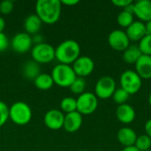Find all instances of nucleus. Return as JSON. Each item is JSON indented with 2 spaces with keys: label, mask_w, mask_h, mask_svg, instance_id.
<instances>
[{
  "label": "nucleus",
  "mask_w": 151,
  "mask_h": 151,
  "mask_svg": "<svg viewBox=\"0 0 151 151\" xmlns=\"http://www.w3.org/2000/svg\"><path fill=\"white\" fill-rule=\"evenodd\" d=\"M134 146L140 151H147L151 150V138L147 134H142L137 137Z\"/></svg>",
  "instance_id": "26"
},
{
  "label": "nucleus",
  "mask_w": 151,
  "mask_h": 151,
  "mask_svg": "<svg viewBox=\"0 0 151 151\" xmlns=\"http://www.w3.org/2000/svg\"><path fill=\"white\" fill-rule=\"evenodd\" d=\"M134 15H135L140 21L148 22L151 20V1L139 0L134 3Z\"/></svg>",
  "instance_id": "13"
},
{
  "label": "nucleus",
  "mask_w": 151,
  "mask_h": 151,
  "mask_svg": "<svg viewBox=\"0 0 151 151\" xmlns=\"http://www.w3.org/2000/svg\"><path fill=\"white\" fill-rule=\"evenodd\" d=\"M148 101H149V104H150V107H151V91H150V94H149Z\"/></svg>",
  "instance_id": "39"
},
{
  "label": "nucleus",
  "mask_w": 151,
  "mask_h": 151,
  "mask_svg": "<svg viewBox=\"0 0 151 151\" xmlns=\"http://www.w3.org/2000/svg\"><path fill=\"white\" fill-rule=\"evenodd\" d=\"M145 27H146V33H147V35H151V20L145 23Z\"/></svg>",
  "instance_id": "37"
},
{
  "label": "nucleus",
  "mask_w": 151,
  "mask_h": 151,
  "mask_svg": "<svg viewBox=\"0 0 151 151\" xmlns=\"http://www.w3.org/2000/svg\"><path fill=\"white\" fill-rule=\"evenodd\" d=\"M65 115L64 113L57 109H51L48 111L43 118L45 126L50 130H59L64 126Z\"/></svg>",
  "instance_id": "12"
},
{
  "label": "nucleus",
  "mask_w": 151,
  "mask_h": 151,
  "mask_svg": "<svg viewBox=\"0 0 151 151\" xmlns=\"http://www.w3.org/2000/svg\"><path fill=\"white\" fill-rule=\"evenodd\" d=\"M4 27H5V20L2 16H0V33L4 32Z\"/></svg>",
  "instance_id": "36"
},
{
  "label": "nucleus",
  "mask_w": 151,
  "mask_h": 151,
  "mask_svg": "<svg viewBox=\"0 0 151 151\" xmlns=\"http://www.w3.org/2000/svg\"><path fill=\"white\" fill-rule=\"evenodd\" d=\"M9 40L7 35L2 32L0 33V52H4L7 50V48L9 47Z\"/></svg>",
  "instance_id": "31"
},
{
  "label": "nucleus",
  "mask_w": 151,
  "mask_h": 151,
  "mask_svg": "<svg viewBox=\"0 0 151 151\" xmlns=\"http://www.w3.org/2000/svg\"><path fill=\"white\" fill-rule=\"evenodd\" d=\"M62 4L60 0H38L35 3V14L42 23L55 24L61 14Z\"/></svg>",
  "instance_id": "1"
},
{
  "label": "nucleus",
  "mask_w": 151,
  "mask_h": 151,
  "mask_svg": "<svg viewBox=\"0 0 151 151\" xmlns=\"http://www.w3.org/2000/svg\"><path fill=\"white\" fill-rule=\"evenodd\" d=\"M145 132L146 134L151 138V119H150L149 120H147V122L145 123Z\"/></svg>",
  "instance_id": "34"
},
{
  "label": "nucleus",
  "mask_w": 151,
  "mask_h": 151,
  "mask_svg": "<svg viewBox=\"0 0 151 151\" xmlns=\"http://www.w3.org/2000/svg\"><path fill=\"white\" fill-rule=\"evenodd\" d=\"M142 52L138 47V45H134V44H132V45H129L124 51H123V60L131 65V64H135L138 59L141 58L142 56Z\"/></svg>",
  "instance_id": "20"
},
{
  "label": "nucleus",
  "mask_w": 151,
  "mask_h": 151,
  "mask_svg": "<svg viewBox=\"0 0 151 151\" xmlns=\"http://www.w3.org/2000/svg\"><path fill=\"white\" fill-rule=\"evenodd\" d=\"M31 57L38 64L50 63L55 58V48L47 42L35 44L31 49Z\"/></svg>",
  "instance_id": "6"
},
{
  "label": "nucleus",
  "mask_w": 151,
  "mask_h": 151,
  "mask_svg": "<svg viewBox=\"0 0 151 151\" xmlns=\"http://www.w3.org/2000/svg\"><path fill=\"white\" fill-rule=\"evenodd\" d=\"M41 68L38 63L34 60L27 61L23 66V75L25 78L29 80H35L41 73Z\"/></svg>",
  "instance_id": "21"
},
{
  "label": "nucleus",
  "mask_w": 151,
  "mask_h": 151,
  "mask_svg": "<svg viewBox=\"0 0 151 151\" xmlns=\"http://www.w3.org/2000/svg\"><path fill=\"white\" fill-rule=\"evenodd\" d=\"M79 0H62L61 4H65V5H68V6H73L77 4H79Z\"/></svg>",
  "instance_id": "35"
},
{
  "label": "nucleus",
  "mask_w": 151,
  "mask_h": 151,
  "mask_svg": "<svg viewBox=\"0 0 151 151\" xmlns=\"http://www.w3.org/2000/svg\"><path fill=\"white\" fill-rule=\"evenodd\" d=\"M61 111L65 113H71L77 111V102L76 99L71 96L64 97L60 102Z\"/></svg>",
  "instance_id": "23"
},
{
  "label": "nucleus",
  "mask_w": 151,
  "mask_h": 151,
  "mask_svg": "<svg viewBox=\"0 0 151 151\" xmlns=\"http://www.w3.org/2000/svg\"><path fill=\"white\" fill-rule=\"evenodd\" d=\"M32 40H33V42H35V44H39V43L44 42H43V37L42 36V35H39V34L34 35V36L32 37Z\"/></svg>",
  "instance_id": "33"
},
{
  "label": "nucleus",
  "mask_w": 151,
  "mask_h": 151,
  "mask_svg": "<svg viewBox=\"0 0 151 151\" xmlns=\"http://www.w3.org/2000/svg\"><path fill=\"white\" fill-rule=\"evenodd\" d=\"M32 36L26 32H19L16 34L11 41V46L12 50L15 52L20 54L30 50L32 49Z\"/></svg>",
  "instance_id": "10"
},
{
  "label": "nucleus",
  "mask_w": 151,
  "mask_h": 151,
  "mask_svg": "<svg viewBox=\"0 0 151 151\" xmlns=\"http://www.w3.org/2000/svg\"><path fill=\"white\" fill-rule=\"evenodd\" d=\"M147 151H151V150H147Z\"/></svg>",
  "instance_id": "40"
},
{
  "label": "nucleus",
  "mask_w": 151,
  "mask_h": 151,
  "mask_svg": "<svg viewBox=\"0 0 151 151\" xmlns=\"http://www.w3.org/2000/svg\"><path fill=\"white\" fill-rule=\"evenodd\" d=\"M135 72L137 74L144 80L151 78V56L142 55L138 61L134 64Z\"/></svg>",
  "instance_id": "17"
},
{
  "label": "nucleus",
  "mask_w": 151,
  "mask_h": 151,
  "mask_svg": "<svg viewBox=\"0 0 151 151\" xmlns=\"http://www.w3.org/2000/svg\"><path fill=\"white\" fill-rule=\"evenodd\" d=\"M82 151H86V150H82Z\"/></svg>",
  "instance_id": "41"
},
{
  "label": "nucleus",
  "mask_w": 151,
  "mask_h": 151,
  "mask_svg": "<svg viewBox=\"0 0 151 151\" xmlns=\"http://www.w3.org/2000/svg\"><path fill=\"white\" fill-rule=\"evenodd\" d=\"M42 20L36 14L28 15L24 21V28L28 35H35L42 27Z\"/></svg>",
  "instance_id": "19"
},
{
  "label": "nucleus",
  "mask_w": 151,
  "mask_h": 151,
  "mask_svg": "<svg viewBox=\"0 0 151 151\" xmlns=\"http://www.w3.org/2000/svg\"><path fill=\"white\" fill-rule=\"evenodd\" d=\"M129 96H130V95L121 88H117L112 95L113 101L116 104H118L119 105L123 104H127V101L128 100Z\"/></svg>",
  "instance_id": "27"
},
{
  "label": "nucleus",
  "mask_w": 151,
  "mask_h": 151,
  "mask_svg": "<svg viewBox=\"0 0 151 151\" xmlns=\"http://www.w3.org/2000/svg\"><path fill=\"white\" fill-rule=\"evenodd\" d=\"M131 3H133L132 0H113L112 4L118 7H121L123 9H125L128 4H130Z\"/></svg>",
  "instance_id": "32"
},
{
  "label": "nucleus",
  "mask_w": 151,
  "mask_h": 151,
  "mask_svg": "<svg viewBox=\"0 0 151 151\" xmlns=\"http://www.w3.org/2000/svg\"><path fill=\"white\" fill-rule=\"evenodd\" d=\"M51 77L54 84L61 88H69L77 78L72 65L65 64L56 65L51 71Z\"/></svg>",
  "instance_id": "3"
},
{
  "label": "nucleus",
  "mask_w": 151,
  "mask_h": 151,
  "mask_svg": "<svg viewBox=\"0 0 151 151\" xmlns=\"http://www.w3.org/2000/svg\"><path fill=\"white\" fill-rule=\"evenodd\" d=\"M125 32L130 42H140L147 35L145 23L140 20L134 21Z\"/></svg>",
  "instance_id": "14"
},
{
  "label": "nucleus",
  "mask_w": 151,
  "mask_h": 151,
  "mask_svg": "<svg viewBox=\"0 0 151 151\" xmlns=\"http://www.w3.org/2000/svg\"><path fill=\"white\" fill-rule=\"evenodd\" d=\"M14 8V4L12 0H4L0 3V12L2 14L7 15L12 12Z\"/></svg>",
  "instance_id": "30"
},
{
  "label": "nucleus",
  "mask_w": 151,
  "mask_h": 151,
  "mask_svg": "<svg viewBox=\"0 0 151 151\" xmlns=\"http://www.w3.org/2000/svg\"><path fill=\"white\" fill-rule=\"evenodd\" d=\"M137 137L138 136L135 131L130 127H122L117 134V139L119 143L124 146V148L134 146Z\"/></svg>",
  "instance_id": "18"
},
{
  "label": "nucleus",
  "mask_w": 151,
  "mask_h": 151,
  "mask_svg": "<svg viewBox=\"0 0 151 151\" xmlns=\"http://www.w3.org/2000/svg\"><path fill=\"white\" fill-rule=\"evenodd\" d=\"M9 119L16 125L25 126L32 119V110L25 102H15L9 107Z\"/></svg>",
  "instance_id": "4"
},
{
  "label": "nucleus",
  "mask_w": 151,
  "mask_h": 151,
  "mask_svg": "<svg viewBox=\"0 0 151 151\" xmlns=\"http://www.w3.org/2000/svg\"><path fill=\"white\" fill-rule=\"evenodd\" d=\"M77 111L81 115H90L96 111L98 106V98L94 93L84 92L78 96Z\"/></svg>",
  "instance_id": "7"
},
{
  "label": "nucleus",
  "mask_w": 151,
  "mask_h": 151,
  "mask_svg": "<svg viewBox=\"0 0 151 151\" xmlns=\"http://www.w3.org/2000/svg\"><path fill=\"white\" fill-rule=\"evenodd\" d=\"M138 47L142 55L151 56V35H146L139 42Z\"/></svg>",
  "instance_id": "28"
},
{
  "label": "nucleus",
  "mask_w": 151,
  "mask_h": 151,
  "mask_svg": "<svg viewBox=\"0 0 151 151\" xmlns=\"http://www.w3.org/2000/svg\"><path fill=\"white\" fill-rule=\"evenodd\" d=\"M134 21V14L130 13L125 10L121 11L117 17V22L122 27L127 28Z\"/></svg>",
  "instance_id": "24"
},
{
  "label": "nucleus",
  "mask_w": 151,
  "mask_h": 151,
  "mask_svg": "<svg viewBox=\"0 0 151 151\" xmlns=\"http://www.w3.org/2000/svg\"><path fill=\"white\" fill-rule=\"evenodd\" d=\"M108 43L113 50L117 51H124L130 45V40L125 31L116 29L109 34Z\"/></svg>",
  "instance_id": "11"
},
{
  "label": "nucleus",
  "mask_w": 151,
  "mask_h": 151,
  "mask_svg": "<svg viewBox=\"0 0 151 151\" xmlns=\"http://www.w3.org/2000/svg\"><path fill=\"white\" fill-rule=\"evenodd\" d=\"M135 111L128 104H123L117 107L116 109V117L119 122L123 124H130L135 119Z\"/></svg>",
  "instance_id": "16"
},
{
  "label": "nucleus",
  "mask_w": 151,
  "mask_h": 151,
  "mask_svg": "<svg viewBox=\"0 0 151 151\" xmlns=\"http://www.w3.org/2000/svg\"><path fill=\"white\" fill-rule=\"evenodd\" d=\"M122 151H140L134 145V146H130V147H125Z\"/></svg>",
  "instance_id": "38"
},
{
  "label": "nucleus",
  "mask_w": 151,
  "mask_h": 151,
  "mask_svg": "<svg viewBox=\"0 0 151 151\" xmlns=\"http://www.w3.org/2000/svg\"><path fill=\"white\" fill-rule=\"evenodd\" d=\"M117 89L116 81L111 76L101 77L95 86V95L100 99H108Z\"/></svg>",
  "instance_id": "8"
},
{
  "label": "nucleus",
  "mask_w": 151,
  "mask_h": 151,
  "mask_svg": "<svg viewBox=\"0 0 151 151\" xmlns=\"http://www.w3.org/2000/svg\"><path fill=\"white\" fill-rule=\"evenodd\" d=\"M82 125V115L77 111L67 113L65 115L64 119V129L68 133L77 132Z\"/></svg>",
  "instance_id": "15"
},
{
  "label": "nucleus",
  "mask_w": 151,
  "mask_h": 151,
  "mask_svg": "<svg viewBox=\"0 0 151 151\" xmlns=\"http://www.w3.org/2000/svg\"><path fill=\"white\" fill-rule=\"evenodd\" d=\"M35 86L41 90H48L51 88L54 85L53 79L50 74L49 73H40L35 80H34Z\"/></svg>",
  "instance_id": "22"
},
{
  "label": "nucleus",
  "mask_w": 151,
  "mask_h": 151,
  "mask_svg": "<svg viewBox=\"0 0 151 151\" xmlns=\"http://www.w3.org/2000/svg\"><path fill=\"white\" fill-rule=\"evenodd\" d=\"M77 77L84 78L91 74L95 69L93 59L88 56H80L72 65Z\"/></svg>",
  "instance_id": "9"
},
{
  "label": "nucleus",
  "mask_w": 151,
  "mask_h": 151,
  "mask_svg": "<svg viewBox=\"0 0 151 151\" xmlns=\"http://www.w3.org/2000/svg\"><path fill=\"white\" fill-rule=\"evenodd\" d=\"M9 119V107L0 100V127H2Z\"/></svg>",
  "instance_id": "29"
},
{
  "label": "nucleus",
  "mask_w": 151,
  "mask_h": 151,
  "mask_svg": "<svg viewBox=\"0 0 151 151\" xmlns=\"http://www.w3.org/2000/svg\"><path fill=\"white\" fill-rule=\"evenodd\" d=\"M119 82L121 88L126 90L129 95H134L140 91L142 84V79L135 71L126 70L120 75Z\"/></svg>",
  "instance_id": "5"
},
{
  "label": "nucleus",
  "mask_w": 151,
  "mask_h": 151,
  "mask_svg": "<svg viewBox=\"0 0 151 151\" xmlns=\"http://www.w3.org/2000/svg\"><path fill=\"white\" fill-rule=\"evenodd\" d=\"M70 90L72 93L75 94V95H81L82 93L85 92V88H86V81L84 80V78H81V77H77L73 82L72 83V85L69 87Z\"/></svg>",
  "instance_id": "25"
},
{
  "label": "nucleus",
  "mask_w": 151,
  "mask_h": 151,
  "mask_svg": "<svg viewBox=\"0 0 151 151\" xmlns=\"http://www.w3.org/2000/svg\"><path fill=\"white\" fill-rule=\"evenodd\" d=\"M81 56V46L78 42L67 39L60 42L55 48V58L59 64L70 65Z\"/></svg>",
  "instance_id": "2"
}]
</instances>
